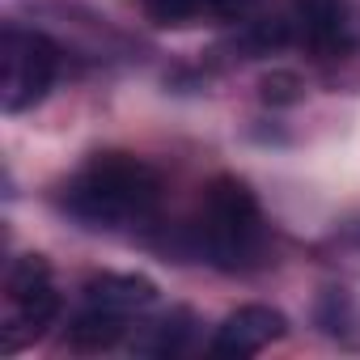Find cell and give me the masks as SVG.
Instances as JSON below:
<instances>
[{
	"label": "cell",
	"instance_id": "1",
	"mask_svg": "<svg viewBox=\"0 0 360 360\" xmlns=\"http://www.w3.org/2000/svg\"><path fill=\"white\" fill-rule=\"evenodd\" d=\"M161 204V178L131 153L89 157L64 187V208L89 229H123L148 221Z\"/></svg>",
	"mask_w": 360,
	"mask_h": 360
},
{
	"label": "cell",
	"instance_id": "2",
	"mask_svg": "<svg viewBox=\"0 0 360 360\" xmlns=\"http://www.w3.org/2000/svg\"><path fill=\"white\" fill-rule=\"evenodd\" d=\"M200 242H204V255L225 271L246 267L259 255L263 217L246 183H238V178H212L208 183L204 212H200Z\"/></svg>",
	"mask_w": 360,
	"mask_h": 360
},
{
	"label": "cell",
	"instance_id": "3",
	"mask_svg": "<svg viewBox=\"0 0 360 360\" xmlns=\"http://www.w3.org/2000/svg\"><path fill=\"white\" fill-rule=\"evenodd\" d=\"M60 72V47L22 26H5L0 34V106L9 115H22L47 98Z\"/></svg>",
	"mask_w": 360,
	"mask_h": 360
},
{
	"label": "cell",
	"instance_id": "4",
	"mask_svg": "<svg viewBox=\"0 0 360 360\" xmlns=\"http://www.w3.org/2000/svg\"><path fill=\"white\" fill-rule=\"evenodd\" d=\"M5 297H9V314H5V326H0V352H22L26 343L43 339L60 314L51 263L43 255H22L9 267Z\"/></svg>",
	"mask_w": 360,
	"mask_h": 360
},
{
	"label": "cell",
	"instance_id": "5",
	"mask_svg": "<svg viewBox=\"0 0 360 360\" xmlns=\"http://www.w3.org/2000/svg\"><path fill=\"white\" fill-rule=\"evenodd\" d=\"M288 322L280 309L271 305H242L233 309L217 335H212V356H225V360H246V356H259L263 347H271L276 339H284Z\"/></svg>",
	"mask_w": 360,
	"mask_h": 360
},
{
	"label": "cell",
	"instance_id": "6",
	"mask_svg": "<svg viewBox=\"0 0 360 360\" xmlns=\"http://www.w3.org/2000/svg\"><path fill=\"white\" fill-rule=\"evenodd\" d=\"M297 26L318 56H343L356 47V22L343 0H297Z\"/></svg>",
	"mask_w": 360,
	"mask_h": 360
},
{
	"label": "cell",
	"instance_id": "7",
	"mask_svg": "<svg viewBox=\"0 0 360 360\" xmlns=\"http://www.w3.org/2000/svg\"><path fill=\"white\" fill-rule=\"evenodd\" d=\"M85 301L110 314H140L157 301V284L144 276H127V271H102L85 280Z\"/></svg>",
	"mask_w": 360,
	"mask_h": 360
},
{
	"label": "cell",
	"instance_id": "8",
	"mask_svg": "<svg viewBox=\"0 0 360 360\" xmlns=\"http://www.w3.org/2000/svg\"><path fill=\"white\" fill-rule=\"evenodd\" d=\"M123 330H127L123 314H110V309L89 305V314H81L68 326V347L72 352H106V347H115L123 339Z\"/></svg>",
	"mask_w": 360,
	"mask_h": 360
},
{
	"label": "cell",
	"instance_id": "9",
	"mask_svg": "<svg viewBox=\"0 0 360 360\" xmlns=\"http://www.w3.org/2000/svg\"><path fill=\"white\" fill-rule=\"evenodd\" d=\"M140 9L157 26H191L208 18V0H140Z\"/></svg>",
	"mask_w": 360,
	"mask_h": 360
},
{
	"label": "cell",
	"instance_id": "10",
	"mask_svg": "<svg viewBox=\"0 0 360 360\" xmlns=\"http://www.w3.org/2000/svg\"><path fill=\"white\" fill-rule=\"evenodd\" d=\"M187 335H191L187 314H174V318H165V322H157V326H153V339H144V343H140V352H153V356H174V352H183Z\"/></svg>",
	"mask_w": 360,
	"mask_h": 360
},
{
	"label": "cell",
	"instance_id": "11",
	"mask_svg": "<svg viewBox=\"0 0 360 360\" xmlns=\"http://www.w3.org/2000/svg\"><path fill=\"white\" fill-rule=\"evenodd\" d=\"M288 39V26L284 22H250L246 26V47L255 51V56H267L271 47H280Z\"/></svg>",
	"mask_w": 360,
	"mask_h": 360
},
{
	"label": "cell",
	"instance_id": "12",
	"mask_svg": "<svg viewBox=\"0 0 360 360\" xmlns=\"http://www.w3.org/2000/svg\"><path fill=\"white\" fill-rule=\"evenodd\" d=\"M301 98V81L292 72H271L263 77V102H276V106H288Z\"/></svg>",
	"mask_w": 360,
	"mask_h": 360
},
{
	"label": "cell",
	"instance_id": "13",
	"mask_svg": "<svg viewBox=\"0 0 360 360\" xmlns=\"http://www.w3.org/2000/svg\"><path fill=\"white\" fill-rule=\"evenodd\" d=\"M259 0H208V22H246Z\"/></svg>",
	"mask_w": 360,
	"mask_h": 360
}]
</instances>
